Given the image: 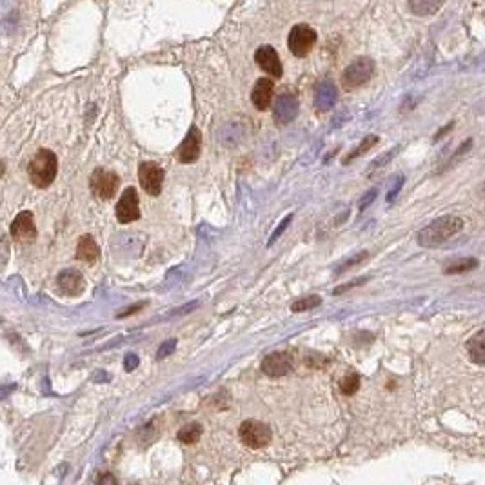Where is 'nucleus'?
Here are the masks:
<instances>
[{
  "instance_id": "obj_1",
  "label": "nucleus",
  "mask_w": 485,
  "mask_h": 485,
  "mask_svg": "<svg viewBox=\"0 0 485 485\" xmlns=\"http://www.w3.org/2000/svg\"><path fill=\"white\" fill-rule=\"evenodd\" d=\"M463 220L456 214H445L440 219L432 220L429 226H425L422 231L416 235V242L422 247H438V245L445 244L451 236L458 235L463 229Z\"/></svg>"
},
{
  "instance_id": "obj_2",
  "label": "nucleus",
  "mask_w": 485,
  "mask_h": 485,
  "mask_svg": "<svg viewBox=\"0 0 485 485\" xmlns=\"http://www.w3.org/2000/svg\"><path fill=\"white\" fill-rule=\"evenodd\" d=\"M58 171V158L51 149H39L36 155L33 156L29 165H27V175H29V180L35 187L39 189H46L53 184V180L57 178Z\"/></svg>"
},
{
  "instance_id": "obj_3",
  "label": "nucleus",
  "mask_w": 485,
  "mask_h": 485,
  "mask_svg": "<svg viewBox=\"0 0 485 485\" xmlns=\"http://www.w3.org/2000/svg\"><path fill=\"white\" fill-rule=\"evenodd\" d=\"M238 437H240L242 444L247 445L250 449H262V447L271 444L273 432L271 428L260 420H245L240 423Z\"/></svg>"
},
{
  "instance_id": "obj_4",
  "label": "nucleus",
  "mask_w": 485,
  "mask_h": 485,
  "mask_svg": "<svg viewBox=\"0 0 485 485\" xmlns=\"http://www.w3.org/2000/svg\"><path fill=\"white\" fill-rule=\"evenodd\" d=\"M316 32L308 24H296L287 36V48L296 58L308 57L316 44Z\"/></svg>"
},
{
  "instance_id": "obj_5",
  "label": "nucleus",
  "mask_w": 485,
  "mask_h": 485,
  "mask_svg": "<svg viewBox=\"0 0 485 485\" xmlns=\"http://www.w3.org/2000/svg\"><path fill=\"white\" fill-rule=\"evenodd\" d=\"M374 73V62L367 57L356 58L355 62L346 67L342 73V86L346 89H356L367 84Z\"/></svg>"
},
{
  "instance_id": "obj_6",
  "label": "nucleus",
  "mask_w": 485,
  "mask_h": 485,
  "mask_svg": "<svg viewBox=\"0 0 485 485\" xmlns=\"http://www.w3.org/2000/svg\"><path fill=\"white\" fill-rule=\"evenodd\" d=\"M164 170L155 162H142L138 168V180L144 191L151 196H158L164 186Z\"/></svg>"
},
{
  "instance_id": "obj_7",
  "label": "nucleus",
  "mask_w": 485,
  "mask_h": 485,
  "mask_svg": "<svg viewBox=\"0 0 485 485\" xmlns=\"http://www.w3.org/2000/svg\"><path fill=\"white\" fill-rule=\"evenodd\" d=\"M121 186V178L113 171L97 170L91 177V191L100 200H111Z\"/></svg>"
},
{
  "instance_id": "obj_8",
  "label": "nucleus",
  "mask_w": 485,
  "mask_h": 485,
  "mask_svg": "<svg viewBox=\"0 0 485 485\" xmlns=\"http://www.w3.org/2000/svg\"><path fill=\"white\" fill-rule=\"evenodd\" d=\"M9 233L13 236V240L20 242V244H32V242H35L36 226L32 211H22V213H18L17 217H15L13 222H11Z\"/></svg>"
},
{
  "instance_id": "obj_9",
  "label": "nucleus",
  "mask_w": 485,
  "mask_h": 485,
  "mask_svg": "<svg viewBox=\"0 0 485 485\" xmlns=\"http://www.w3.org/2000/svg\"><path fill=\"white\" fill-rule=\"evenodd\" d=\"M200 151H202V133L196 125H193L191 130L187 131L182 144L178 146L177 156H178V160L182 162V164H193V162L198 160Z\"/></svg>"
},
{
  "instance_id": "obj_10",
  "label": "nucleus",
  "mask_w": 485,
  "mask_h": 485,
  "mask_svg": "<svg viewBox=\"0 0 485 485\" xmlns=\"http://www.w3.org/2000/svg\"><path fill=\"white\" fill-rule=\"evenodd\" d=\"M254 60H257V66H259L264 73L271 75L273 78H282V75H284L282 60L273 46H260V48L257 49V53H254Z\"/></svg>"
},
{
  "instance_id": "obj_11",
  "label": "nucleus",
  "mask_w": 485,
  "mask_h": 485,
  "mask_svg": "<svg viewBox=\"0 0 485 485\" xmlns=\"http://www.w3.org/2000/svg\"><path fill=\"white\" fill-rule=\"evenodd\" d=\"M116 220L121 224H131L140 219V210H138V193L135 187H128L122 193L121 200L116 204Z\"/></svg>"
},
{
  "instance_id": "obj_12",
  "label": "nucleus",
  "mask_w": 485,
  "mask_h": 485,
  "mask_svg": "<svg viewBox=\"0 0 485 485\" xmlns=\"http://www.w3.org/2000/svg\"><path fill=\"white\" fill-rule=\"evenodd\" d=\"M260 367H262V373L271 378L285 376L293 369V356L289 353H271L264 358Z\"/></svg>"
},
{
  "instance_id": "obj_13",
  "label": "nucleus",
  "mask_w": 485,
  "mask_h": 485,
  "mask_svg": "<svg viewBox=\"0 0 485 485\" xmlns=\"http://www.w3.org/2000/svg\"><path fill=\"white\" fill-rule=\"evenodd\" d=\"M273 115H275V121L282 125L293 122L299 115V100H296V97L291 93L278 95Z\"/></svg>"
},
{
  "instance_id": "obj_14",
  "label": "nucleus",
  "mask_w": 485,
  "mask_h": 485,
  "mask_svg": "<svg viewBox=\"0 0 485 485\" xmlns=\"http://www.w3.org/2000/svg\"><path fill=\"white\" fill-rule=\"evenodd\" d=\"M57 287L66 296H78L81 293H84L86 280L81 271L66 269V271H62L57 276Z\"/></svg>"
},
{
  "instance_id": "obj_15",
  "label": "nucleus",
  "mask_w": 485,
  "mask_h": 485,
  "mask_svg": "<svg viewBox=\"0 0 485 485\" xmlns=\"http://www.w3.org/2000/svg\"><path fill=\"white\" fill-rule=\"evenodd\" d=\"M273 93H275V82L271 78H260L251 91V102L259 111H266L273 102Z\"/></svg>"
},
{
  "instance_id": "obj_16",
  "label": "nucleus",
  "mask_w": 485,
  "mask_h": 485,
  "mask_svg": "<svg viewBox=\"0 0 485 485\" xmlns=\"http://www.w3.org/2000/svg\"><path fill=\"white\" fill-rule=\"evenodd\" d=\"M336 102V88L334 84H331L329 81L322 82L316 89L315 95V106L318 111H329L331 107Z\"/></svg>"
},
{
  "instance_id": "obj_17",
  "label": "nucleus",
  "mask_w": 485,
  "mask_h": 485,
  "mask_svg": "<svg viewBox=\"0 0 485 485\" xmlns=\"http://www.w3.org/2000/svg\"><path fill=\"white\" fill-rule=\"evenodd\" d=\"M100 257V250H98L97 242L91 235L81 236L78 245H76V259L86 264H95Z\"/></svg>"
},
{
  "instance_id": "obj_18",
  "label": "nucleus",
  "mask_w": 485,
  "mask_h": 485,
  "mask_svg": "<svg viewBox=\"0 0 485 485\" xmlns=\"http://www.w3.org/2000/svg\"><path fill=\"white\" fill-rule=\"evenodd\" d=\"M467 355L471 358V362H474L477 365H485V333L480 331V333L472 334L469 339L467 346Z\"/></svg>"
},
{
  "instance_id": "obj_19",
  "label": "nucleus",
  "mask_w": 485,
  "mask_h": 485,
  "mask_svg": "<svg viewBox=\"0 0 485 485\" xmlns=\"http://www.w3.org/2000/svg\"><path fill=\"white\" fill-rule=\"evenodd\" d=\"M411 13L416 17H432L440 11L444 0H407Z\"/></svg>"
},
{
  "instance_id": "obj_20",
  "label": "nucleus",
  "mask_w": 485,
  "mask_h": 485,
  "mask_svg": "<svg viewBox=\"0 0 485 485\" xmlns=\"http://www.w3.org/2000/svg\"><path fill=\"white\" fill-rule=\"evenodd\" d=\"M478 266H480V262H478L474 257H463V259H458L454 260V262L447 264V266L444 267V273L445 275H462V273L474 271Z\"/></svg>"
},
{
  "instance_id": "obj_21",
  "label": "nucleus",
  "mask_w": 485,
  "mask_h": 485,
  "mask_svg": "<svg viewBox=\"0 0 485 485\" xmlns=\"http://www.w3.org/2000/svg\"><path fill=\"white\" fill-rule=\"evenodd\" d=\"M202 432H204V428L198 422L187 423L178 431V440L182 444H196L202 438Z\"/></svg>"
},
{
  "instance_id": "obj_22",
  "label": "nucleus",
  "mask_w": 485,
  "mask_h": 485,
  "mask_svg": "<svg viewBox=\"0 0 485 485\" xmlns=\"http://www.w3.org/2000/svg\"><path fill=\"white\" fill-rule=\"evenodd\" d=\"M471 147H472V140H471V138H469V140H465V142H463L462 146H460L458 149H456V151L453 153V155H451L449 160L445 162L444 168H442V170L438 171V173H445V171L453 170L454 165H458L460 162H462L463 158H465V155H467V153L471 151Z\"/></svg>"
},
{
  "instance_id": "obj_23",
  "label": "nucleus",
  "mask_w": 485,
  "mask_h": 485,
  "mask_svg": "<svg viewBox=\"0 0 485 485\" xmlns=\"http://www.w3.org/2000/svg\"><path fill=\"white\" fill-rule=\"evenodd\" d=\"M376 144H378V137H376V135H369V137H365L364 140H362V142H360V146L356 147L355 151L349 153V155L346 156V158H343L342 164L343 165L349 164V162H353V160H355V158H358V156H362V155H364V153L369 151L371 147L376 146Z\"/></svg>"
},
{
  "instance_id": "obj_24",
  "label": "nucleus",
  "mask_w": 485,
  "mask_h": 485,
  "mask_svg": "<svg viewBox=\"0 0 485 485\" xmlns=\"http://www.w3.org/2000/svg\"><path fill=\"white\" fill-rule=\"evenodd\" d=\"M339 388H340V391H342V395H346V397H351V395H355V392L358 391V388H360V376H358L356 373L346 374V376L340 380Z\"/></svg>"
},
{
  "instance_id": "obj_25",
  "label": "nucleus",
  "mask_w": 485,
  "mask_h": 485,
  "mask_svg": "<svg viewBox=\"0 0 485 485\" xmlns=\"http://www.w3.org/2000/svg\"><path fill=\"white\" fill-rule=\"evenodd\" d=\"M322 303L320 296H316V294H309V296H306V299H300L296 300V302L291 306V311L294 313H303V311H311V309L318 308Z\"/></svg>"
},
{
  "instance_id": "obj_26",
  "label": "nucleus",
  "mask_w": 485,
  "mask_h": 485,
  "mask_svg": "<svg viewBox=\"0 0 485 485\" xmlns=\"http://www.w3.org/2000/svg\"><path fill=\"white\" fill-rule=\"evenodd\" d=\"M369 259V253L367 251H360V253H356L355 257H351L349 260H346L343 264H340L339 266V269H336V275H342L343 271H348V269H351V267H355V266H358V264H362L364 260H367Z\"/></svg>"
},
{
  "instance_id": "obj_27",
  "label": "nucleus",
  "mask_w": 485,
  "mask_h": 485,
  "mask_svg": "<svg viewBox=\"0 0 485 485\" xmlns=\"http://www.w3.org/2000/svg\"><path fill=\"white\" fill-rule=\"evenodd\" d=\"M177 339L165 340L160 348H158V351H156V358H158V360H164V358H168L170 355H173V351L177 349Z\"/></svg>"
},
{
  "instance_id": "obj_28",
  "label": "nucleus",
  "mask_w": 485,
  "mask_h": 485,
  "mask_svg": "<svg viewBox=\"0 0 485 485\" xmlns=\"http://www.w3.org/2000/svg\"><path fill=\"white\" fill-rule=\"evenodd\" d=\"M397 153H398V147H395V149H391V151H388V153H385V155L380 156V158H376V160L371 162V171L380 170V168H383V165L388 164V162L391 160L392 156L397 155Z\"/></svg>"
},
{
  "instance_id": "obj_29",
  "label": "nucleus",
  "mask_w": 485,
  "mask_h": 485,
  "mask_svg": "<svg viewBox=\"0 0 485 485\" xmlns=\"http://www.w3.org/2000/svg\"><path fill=\"white\" fill-rule=\"evenodd\" d=\"M367 280H369V278H367V276H364V278H356V280L349 282V284H343V285H340V287H336V289L333 291V294H334V296H339V294L346 293V291L353 289V287H358V285L365 284V282H367Z\"/></svg>"
},
{
  "instance_id": "obj_30",
  "label": "nucleus",
  "mask_w": 485,
  "mask_h": 485,
  "mask_svg": "<svg viewBox=\"0 0 485 485\" xmlns=\"http://www.w3.org/2000/svg\"><path fill=\"white\" fill-rule=\"evenodd\" d=\"M291 220H293V214H289V217H285V219L282 220L280 226H278V229H275V233H273V235H271V240H269V245H273L276 240H278V238H280L282 233H284L285 229H287V226H289V224H291Z\"/></svg>"
},
{
  "instance_id": "obj_31",
  "label": "nucleus",
  "mask_w": 485,
  "mask_h": 485,
  "mask_svg": "<svg viewBox=\"0 0 485 485\" xmlns=\"http://www.w3.org/2000/svg\"><path fill=\"white\" fill-rule=\"evenodd\" d=\"M138 364H140V360H138V356L135 355V353H130V355H125V358H124V369L128 371V373H131V371L137 369Z\"/></svg>"
},
{
  "instance_id": "obj_32",
  "label": "nucleus",
  "mask_w": 485,
  "mask_h": 485,
  "mask_svg": "<svg viewBox=\"0 0 485 485\" xmlns=\"http://www.w3.org/2000/svg\"><path fill=\"white\" fill-rule=\"evenodd\" d=\"M147 306V302H138V303H135V306H131V308H125L124 311L122 313H118L116 315V318H125V316H130V315H135V313H138L140 309H144Z\"/></svg>"
},
{
  "instance_id": "obj_33",
  "label": "nucleus",
  "mask_w": 485,
  "mask_h": 485,
  "mask_svg": "<svg viewBox=\"0 0 485 485\" xmlns=\"http://www.w3.org/2000/svg\"><path fill=\"white\" fill-rule=\"evenodd\" d=\"M376 195H378V189H371L369 193H365V196L360 200V211L367 210V207L373 204L374 198H376Z\"/></svg>"
},
{
  "instance_id": "obj_34",
  "label": "nucleus",
  "mask_w": 485,
  "mask_h": 485,
  "mask_svg": "<svg viewBox=\"0 0 485 485\" xmlns=\"http://www.w3.org/2000/svg\"><path fill=\"white\" fill-rule=\"evenodd\" d=\"M402 186H404V177H400L397 180V184H395V187H392L391 191H389V195H388V202H392L395 198H397V195L400 193V189H402Z\"/></svg>"
},
{
  "instance_id": "obj_35",
  "label": "nucleus",
  "mask_w": 485,
  "mask_h": 485,
  "mask_svg": "<svg viewBox=\"0 0 485 485\" xmlns=\"http://www.w3.org/2000/svg\"><path fill=\"white\" fill-rule=\"evenodd\" d=\"M453 128H454V122H449V124L445 125V128H442V130L438 131L437 135H435V142H437V140H440V138L444 137V135L447 133V131H451V130H453Z\"/></svg>"
},
{
  "instance_id": "obj_36",
  "label": "nucleus",
  "mask_w": 485,
  "mask_h": 485,
  "mask_svg": "<svg viewBox=\"0 0 485 485\" xmlns=\"http://www.w3.org/2000/svg\"><path fill=\"white\" fill-rule=\"evenodd\" d=\"M98 481H116L115 478H111V477H104V478H100Z\"/></svg>"
},
{
  "instance_id": "obj_37",
  "label": "nucleus",
  "mask_w": 485,
  "mask_h": 485,
  "mask_svg": "<svg viewBox=\"0 0 485 485\" xmlns=\"http://www.w3.org/2000/svg\"><path fill=\"white\" fill-rule=\"evenodd\" d=\"M484 193H485V184H484Z\"/></svg>"
}]
</instances>
